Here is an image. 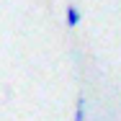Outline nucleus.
I'll list each match as a JSON object with an SVG mask.
<instances>
[{"mask_svg":"<svg viewBox=\"0 0 121 121\" xmlns=\"http://www.w3.org/2000/svg\"><path fill=\"white\" fill-rule=\"evenodd\" d=\"M77 23H80V10H77L75 5H70V8H67V26L75 28Z\"/></svg>","mask_w":121,"mask_h":121,"instance_id":"nucleus-1","label":"nucleus"},{"mask_svg":"<svg viewBox=\"0 0 121 121\" xmlns=\"http://www.w3.org/2000/svg\"><path fill=\"white\" fill-rule=\"evenodd\" d=\"M75 121H85V98H77V111H75Z\"/></svg>","mask_w":121,"mask_h":121,"instance_id":"nucleus-2","label":"nucleus"}]
</instances>
